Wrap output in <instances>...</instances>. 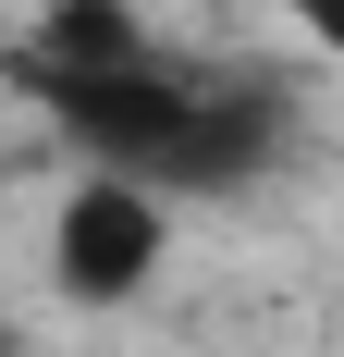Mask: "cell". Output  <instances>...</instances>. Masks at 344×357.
I'll use <instances>...</instances> for the list:
<instances>
[{"instance_id":"obj_1","label":"cell","mask_w":344,"mask_h":357,"mask_svg":"<svg viewBox=\"0 0 344 357\" xmlns=\"http://www.w3.org/2000/svg\"><path fill=\"white\" fill-rule=\"evenodd\" d=\"M160 259H172V197H148L136 173H86L49 210V284L74 308H136L160 284Z\"/></svg>"},{"instance_id":"obj_2","label":"cell","mask_w":344,"mask_h":357,"mask_svg":"<svg viewBox=\"0 0 344 357\" xmlns=\"http://www.w3.org/2000/svg\"><path fill=\"white\" fill-rule=\"evenodd\" d=\"M123 62H148L136 0H49L25 37V86H74V74H123Z\"/></svg>"},{"instance_id":"obj_3","label":"cell","mask_w":344,"mask_h":357,"mask_svg":"<svg viewBox=\"0 0 344 357\" xmlns=\"http://www.w3.org/2000/svg\"><path fill=\"white\" fill-rule=\"evenodd\" d=\"M0 357H25V333H13V321H0Z\"/></svg>"}]
</instances>
